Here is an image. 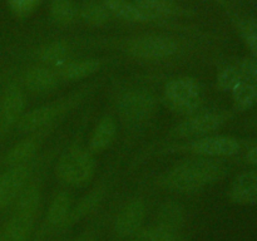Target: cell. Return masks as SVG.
Returning <instances> with one entry per match:
<instances>
[{"mask_svg":"<svg viewBox=\"0 0 257 241\" xmlns=\"http://www.w3.org/2000/svg\"><path fill=\"white\" fill-rule=\"evenodd\" d=\"M227 172L223 163L208 157L195 158L176 166L165 177L166 187L177 192H196L221 180Z\"/></svg>","mask_w":257,"mask_h":241,"instance_id":"1","label":"cell"},{"mask_svg":"<svg viewBox=\"0 0 257 241\" xmlns=\"http://www.w3.org/2000/svg\"><path fill=\"white\" fill-rule=\"evenodd\" d=\"M165 102L175 113L193 115L203 103L202 87L195 78H175L166 84Z\"/></svg>","mask_w":257,"mask_h":241,"instance_id":"2","label":"cell"},{"mask_svg":"<svg viewBox=\"0 0 257 241\" xmlns=\"http://www.w3.org/2000/svg\"><path fill=\"white\" fill-rule=\"evenodd\" d=\"M95 162L89 152L73 148L60 157L57 165V175L63 182L72 186L87 183L94 175Z\"/></svg>","mask_w":257,"mask_h":241,"instance_id":"3","label":"cell"},{"mask_svg":"<svg viewBox=\"0 0 257 241\" xmlns=\"http://www.w3.org/2000/svg\"><path fill=\"white\" fill-rule=\"evenodd\" d=\"M128 52L142 59H165L178 52V44L165 35H146L133 39L128 44Z\"/></svg>","mask_w":257,"mask_h":241,"instance_id":"4","label":"cell"},{"mask_svg":"<svg viewBox=\"0 0 257 241\" xmlns=\"http://www.w3.org/2000/svg\"><path fill=\"white\" fill-rule=\"evenodd\" d=\"M156 108V98L147 90L127 92L118 103L119 114L125 122L138 123L147 119Z\"/></svg>","mask_w":257,"mask_h":241,"instance_id":"5","label":"cell"},{"mask_svg":"<svg viewBox=\"0 0 257 241\" xmlns=\"http://www.w3.org/2000/svg\"><path fill=\"white\" fill-rule=\"evenodd\" d=\"M225 122L226 117L220 113H200L178 123L171 133L177 138L205 136L218 130Z\"/></svg>","mask_w":257,"mask_h":241,"instance_id":"6","label":"cell"},{"mask_svg":"<svg viewBox=\"0 0 257 241\" xmlns=\"http://www.w3.org/2000/svg\"><path fill=\"white\" fill-rule=\"evenodd\" d=\"M190 148L193 153L202 157H227L236 155L241 146L236 138L228 136H207L193 141Z\"/></svg>","mask_w":257,"mask_h":241,"instance_id":"7","label":"cell"},{"mask_svg":"<svg viewBox=\"0 0 257 241\" xmlns=\"http://www.w3.org/2000/svg\"><path fill=\"white\" fill-rule=\"evenodd\" d=\"M29 177V168L25 165L13 166L9 171L0 176V207L10 205L22 192Z\"/></svg>","mask_w":257,"mask_h":241,"instance_id":"8","label":"cell"},{"mask_svg":"<svg viewBox=\"0 0 257 241\" xmlns=\"http://www.w3.org/2000/svg\"><path fill=\"white\" fill-rule=\"evenodd\" d=\"M146 207L141 200L127 203L120 210L114 223V231L119 237H128L138 231L145 218Z\"/></svg>","mask_w":257,"mask_h":241,"instance_id":"9","label":"cell"},{"mask_svg":"<svg viewBox=\"0 0 257 241\" xmlns=\"http://www.w3.org/2000/svg\"><path fill=\"white\" fill-rule=\"evenodd\" d=\"M231 201L238 205H257V171L236 176L228 190Z\"/></svg>","mask_w":257,"mask_h":241,"instance_id":"10","label":"cell"},{"mask_svg":"<svg viewBox=\"0 0 257 241\" xmlns=\"http://www.w3.org/2000/svg\"><path fill=\"white\" fill-rule=\"evenodd\" d=\"M62 109V105H42L39 108H35L32 112L22 115L18 120V128L20 132H34L40 130L48 123L52 122L58 113Z\"/></svg>","mask_w":257,"mask_h":241,"instance_id":"11","label":"cell"},{"mask_svg":"<svg viewBox=\"0 0 257 241\" xmlns=\"http://www.w3.org/2000/svg\"><path fill=\"white\" fill-rule=\"evenodd\" d=\"M24 109V95L18 85L12 84L8 87L3 100V120L5 126L18 123Z\"/></svg>","mask_w":257,"mask_h":241,"instance_id":"12","label":"cell"},{"mask_svg":"<svg viewBox=\"0 0 257 241\" xmlns=\"http://www.w3.org/2000/svg\"><path fill=\"white\" fill-rule=\"evenodd\" d=\"M117 133V126L112 117H104L94 128L90 138L89 148L92 152H102L110 146Z\"/></svg>","mask_w":257,"mask_h":241,"instance_id":"13","label":"cell"},{"mask_svg":"<svg viewBox=\"0 0 257 241\" xmlns=\"http://www.w3.org/2000/svg\"><path fill=\"white\" fill-rule=\"evenodd\" d=\"M157 221L158 227L172 231V232H178L185 222V210L180 203L171 201L160 208Z\"/></svg>","mask_w":257,"mask_h":241,"instance_id":"14","label":"cell"},{"mask_svg":"<svg viewBox=\"0 0 257 241\" xmlns=\"http://www.w3.org/2000/svg\"><path fill=\"white\" fill-rule=\"evenodd\" d=\"M34 225V215L18 212L5 228L4 241H27Z\"/></svg>","mask_w":257,"mask_h":241,"instance_id":"15","label":"cell"},{"mask_svg":"<svg viewBox=\"0 0 257 241\" xmlns=\"http://www.w3.org/2000/svg\"><path fill=\"white\" fill-rule=\"evenodd\" d=\"M25 84L32 92L44 93L54 89L58 84V79L53 72L47 68H32L25 75Z\"/></svg>","mask_w":257,"mask_h":241,"instance_id":"16","label":"cell"},{"mask_svg":"<svg viewBox=\"0 0 257 241\" xmlns=\"http://www.w3.org/2000/svg\"><path fill=\"white\" fill-rule=\"evenodd\" d=\"M105 8L118 18L128 20V22L146 23L152 22V18L141 10L135 3H128L125 0H104Z\"/></svg>","mask_w":257,"mask_h":241,"instance_id":"17","label":"cell"},{"mask_svg":"<svg viewBox=\"0 0 257 241\" xmlns=\"http://www.w3.org/2000/svg\"><path fill=\"white\" fill-rule=\"evenodd\" d=\"M135 4L153 20L161 17L181 14V8L175 0H135Z\"/></svg>","mask_w":257,"mask_h":241,"instance_id":"18","label":"cell"},{"mask_svg":"<svg viewBox=\"0 0 257 241\" xmlns=\"http://www.w3.org/2000/svg\"><path fill=\"white\" fill-rule=\"evenodd\" d=\"M103 197V190H94L93 192H90L89 195H87L85 197H83L80 200V202L73 208L72 211H69L67 218L64 220V222L62 223L63 227H68V226L74 225L75 222H78L79 220H82L84 216H87L95 206L99 203V201Z\"/></svg>","mask_w":257,"mask_h":241,"instance_id":"19","label":"cell"},{"mask_svg":"<svg viewBox=\"0 0 257 241\" xmlns=\"http://www.w3.org/2000/svg\"><path fill=\"white\" fill-rule=\"evenodd\" d=\"M100 68V62L97 59H85L80 62H72L65 64L60 70V75L67 80H78L93 74Z\"/></svg>","mask_w":257,"mask_h":241,"instance_id":"20","label":"cell"},{"mask_svg":"<svg viewBox=\"0 0 257 241\" xmlns=\"http://www.w3.org/2000/svg\"><path fill=\"white\" fill-rule=\"evenodd\" d=\"M70 203H72V198H70L69 193H58L48 210V221L52 225H62L70 211Z\"/></svg>","mask_w":257,"mask_h":241,"instance_id":"21","label":"cell"},{"mask_svg":"<svg viewBox=\"0 0 257 241\" xmlns=\"http://www.w3.org/2000/svg\"><path fill=\"white\" fill-rule=\"evenodd\" d=\"M38 145L35 140L29 138V140H24L15 145L9 153L7 155V163L12 166H19L27 162L28 160L33 157L35 152H37Z\"/></svg>","mask_w":257,"mask_h":241,"instance_id":"22","label":"cell"},{"mask_svg":"<svg viewBox=\"0 0 257 241\" xmlns=\"http://www.w3.org/2000/svg\"><path fill=\"white\" fill-rule=\"evenodd\" d=\"M233 104L238 110L252 107L257 100V88L247 82H242L232 90Z\"/></svg>","mask_w":257,"mask_h":241,"instance_id":"23","label":"cell"},{"mask_svg":"<svg viewBox=\"0 0 257 241\" xmlns=\"http://www.w3.org/2000/svg\"><path fill=\"white\" fill-rule=\"evenodd\" d=\"M77 7L72 0H54L50 5L52 18L59 24H70L77 17Z\"/></svg>","mask_w":257,"mask_h":241,"instance_id":"24","label":"cell"},{"mask_svg":"<svg viewBox=\"0 0 257 241\" xmlns=\"http://www.w3.org/2000/svg\"><path fill=\"white\" fill-rule=\"evenodd\" d=\"M40 192L37 186H29L24 191L20 192L19 201H18V210L19 212L34 215L39 206Z\"/></svg>","mask_w":257,"mask_h":241,"instance_id":"25","label":"cell"},{"mask_svg":"<svg viewBox=\"0 0 257 241\" xmlns=\"http://www.w3.org/2000/svg\"><path fill=\"white\" fill-rule=\"evenodd\" d=\"M243 80L242 74L237 67H227L221 70L217 75V87L221 90H231L232 92Z\"/></svg>","mask_w":257,"mask_h":241,"instance_id":"26","label":"cell"},{"mask_svg":"<svg viewBox=\"0 0 257 241\" xmlns=\"http://www.w3.org/2000/svg\"><path fill=\"white\" fill-rule=\"evenodd\" d=\"M80 15L83 19L92 25H102L105 24L109 19V14L107 12V8L98 4H87L80 10Z\"/></svg>","mask_w":257,"mask_h":241,"instance_id":"27","label":"cell"},{"mask_svg":"<svg viewBox=\"0 0 257 241\" xmlns=\"http://www.w3.org/2000/svg\"><path fill=\"white\" fill-rule=\"evenodd\" d=\"M238 30L247 47L257 57V20L241 19L238 22Z\"/></svg>","mask_w":257,"mask_h":241,"instance_id":"28","label":"cell"},{"mask_svg":"<svg viewBox=\"0 0 257 241\" xmlns=\"http://www.w3.org/2000/svg\"><path fill=\"white\" fill-rule=\"evenodd\" d=\"M68 48L64 43H52V44L47 45L44 49L40 53V58L45 62L49 63H57L59 60H62L63 58L67 55Z\"/></svg>","mask_w":257,"mask_h":241,"instance_id":"29","label":"cell"},{"mask_svg":"<svg viewBox=\"0 0 257 241\" xmlns=\"http://www.w3.org/2000/svg\"><path fill=\"white\" fill-rule=\"evenodd\" d=\"M8 4L15 15L28 17L38 7L39 0H8Z\"/></svg>","mask_w":257,"mask_h":241,"instance_id":"30","label":"cell"},{"mask_svg":"<svg viewBox=\"0 0 257 241\" xmlns=\"http://www.w3.org/2000/svg\"><path fill=\"white\" fill-rule=\"evenodd\" d=\"M237 68L240 69L243 79H246L245 82L250 83L257 88V59H252V58L243 59Z\"/></svg>","mask_w":257,"mask_h":241,"instance_id":"31","label":"cell"},{"mask_svg":"<svg viewBox=\"0 0 257 241\" xmlns=\"http://www.w3.org/2000/svg\"><path fill=\"white\" fill-rule=\"evenodd\" d=\"M246 161L251 165L257 166V146L256 147L251 148L247 153H246Z\"/></svg>","mask_w":257,"mask_h":241,"instance_id":"32","label":"cell"},{"mask_svg":"<svg viewBox=\"0 0 257 241\" xmlns=\"http://www.w3.org/2000/svg\"><path fill=\"white\" fill-rule=\"evenodd\" d=\"M77 241H93V240H90V238H88V237H80V238H78Z\"/></svg>","mask_w":257,"mask_h":241,"instance_id":"33","label":"cell"},{"mask_svg":"<svg viewBox=\"0 0 257 241\" xmlns=\"http://www.w3.org/2000/svg\"><path fill=\"white\" fill-rule=\"evenodd\" d=\"M135 241H146V240H142V238H138V237H136V238H135Z\"/></svg>","mask_w":257,"mask_h":241,"instance_id":"34","label":"cell"},{"mask_svg":"<svg viewBox=\"0 0 257 241\" xmlns=\"http://www.w3.org/2000/svg\"><path fill=\"white\" fill-rule=\"evenodd\" d=\"M216 2H220V3H222V2H225V0H216Z\"/></svg>","mask_w":257,"mask_h":241,"instance_id":"35","label":"cell"},{"mask_svg":"<svg viewBox=\"0 0 257 241\" xmlns=\"http://www.w3.org/2000/svg\"><path fill=\"white\" fill-rule=\"evenodd\" d=\"M0 241H3V240H0Z\"/></svg>","mask_w":257,"mask_h":241,"instance_id":"36","label":"cell"}]
</instances>
